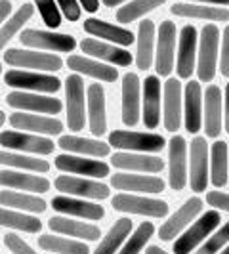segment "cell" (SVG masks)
<instances>
[{
  "label": "cell",
  "mask_w": 229,
  "mask_h": 254,
  "mask_svg": "<svg viewBox=\"0 0 229 254\" xmlns=\"http://www.w3.org/2000/svg\"><path fill=\"white\" fill-rule=\"evenodd\" d=\"M183 121H185V130L189 134H197L203 127V90L197 80H191L185 86Z\"/></svg>",
  "instance_id": "cell-25"
},
{
  "label": "cell",
  "mask_w": 229,
  "mask_h": 254,
  "mask_svg": "<svg viewBox=\"0 0 229 254\" xmlns=\"http://www.w3.org/2000/svg\"><path fill=\"white\" fill-rule=\"evenodd\" d=\"M143 125L157 128L161 125V80L159 76H147L143 82Z\"/></svg>",
  "instance_id": "cell-29"
},
{
  "label": "cell",
  "mask_w": 229,
  "mask_h": 254,
  "mask_svg": "<svg viewBox=\"0 0 229 254\" xmlns=\"http://www.w3.org/2000/svg\"><path fill=\"white\" fill-rule=\"evenodd\" d=\"M0 226L15 229V231H23V233H40L42 222L31 214L21 212V210L0 206Z\"/></svg>",
  "instance_id": "cell-38"
},
{
  "label": "cell",
  "mask_w": 229,
  "mask_h": 254,
  "mask_svg": "<svg viewBox=\"0 0 229 254\" xmlns=\"http://www.w3.org/2000/svg\"><path fill=\"white\" fill-rule=\"evenodd\" d=\"M4 123H6V113H4V111H0V128L4 127Z\"/></svg>",
  "instance_id": "cell-57"
},
{
  "label": "cell",
  "mask_w": 229,
  "mask_h": 254,
  "mask_svg": "<svg viewBox=\"0 0 229 254\" xmlns=\"http://www.w3.org/2000/svg\"><path fill=\"white\" fill-rule=\"evenodd\" d=\"M0 186L6 190H19L38 195L50 190V180L38 174H27L25 170H0Z\"/></svg>",
  "instance_id": "cell-21"
},
{
  "label": "cell",
  "mask_w": 229,
  "mask_h": 254,
  "mask_svg": "<svg viewBox=\"0 0 229 254\" xmlns=\"http://www.w3.org/2000/svg\"><path fill=\"white\" fill-rule=\"evenodd\" d=\"M170 12L178 17L203 19V21H229V10L220 6H201L195 2H178L170 6Z\"/></svg>",
  "instance_id": "cell-34"
},
{
  "label": "cell",
  "mask_w": 229,
  "mask_h": 254,
  "mask_svg": "<svg viewBox=\"0 0 229 254\" xmlns=\"http://www.w3.org/2000/svg\"><path fill=\"white\" fill-rule=\"evenodd\" d=\"M155 23L151 19L140 21L138 29V52H136V65L141 71H147L153 65L155 56Z\"/></svg>",
  "instance_id": "cell-36"
},
{
  "label": "cell",
  "mask_w": 229,
  "mask_h": 254,
  "mask_svg": "<svg viewBox=\"0 0 229 254\" xmlns=\"http://www.w3.org/2000/svg\"><path fill=\"white\" fill-rule=\"evenodd\" d=\"M0 241H2V239H0Z\"/></svg>",
  "instance_id": "cell-60"
},
{
  "label": "cell",
  "mask_w": 229,
  "mask_h": 254,
  "mask_svg": "<svg viewBox=\"0 0 229 254\" xmlns=\"http://www.w3.org/2000/svg\"><path fill=\"white\" fill-rule=\"evenodd\" d=\"M67 98V127L71 132H80L86 125V96L84 80L80 75H69L65 80Z\"/></svg>",
  "instance_id": "cell-5"
},
{
  "label": "cell",
  "mask_w": 229,
  "mask_h": 254,
  "mask_svg": "<svg viewBox=\"0 0 229 254\" xmlns=\"http://www.w3.org/2000/svg\"><path fill=\"white\" fill-rule=\"evenodd\" d=\"M8 123L13 130L31 132L38 136H57L63 132V123L48 117V115H33V113H12L8 117Z\"/></svg>",
  "instance_id": "cell-13"
},
{
  "label": "cell",
  "mask_w": 229,
  "mask_h": 254,
  "mask_svg": "<svg viewBox=\"0 0 229 254\" xmlns=\"http://www.w3.org/2000/svg\"><path fill=\"white\" fill-rule=\"evenodd\" d=\"M122 2H126V0H103V6H107V8H114V6H120Z\"/></svg>",
  "instance_id": "cell-56"
},
{
  "label": "cell",
  "mask_w": 229,
  "mask_h": 254,
  "mask_svg": "<svg viewBox=\"0 0 229 254\" xmlns=\"http://www.w3.org/2000/svg\"><path fill=\"white\" fill-rule=\"evenodd\" d=\"M218 44H220V29L214 23L204 25L203 31H201L199 65H197V75H199L201 82H210L216 75Z\"/></svg>",
  "instance_id": "cell-6"
},
{
  "label": "cell",
  "mask_w": 229,
  "mask_h": 254,
  "mask_svg": "<svg viewBox=\"0 0 229 254\" xmlns=\"http://www.w3.org/2000/svg\"><path fill=\"white\" fill-rule=\"evenodd\" d=\"M187 2H203V4H220V6H229V0H187Z\"/></svg>",
  "instance_id": "cell-54"
},
{
  "label": "cell",
  "mask_w": 229,
  "mask_h": 254,
  "mask_svg": "<svg viewBox=\"0 0 229 254\" xmlns=\"http://www.w3.org/2000/svg\"><path fill=\"white\" fill-rule=\"evenodd\" d=\"M0 165L25 172H38V174H46L50 170V163L46 159H35L25 153L6 151V149H0Z\"/></svg>",
  "instance_id": "cell-37"
},
{
  "label": "cell",
  "mask_w": 229,
  "mask_h": 254,
  "mask_svg": "<svg viewBox=\"0 0 229 254\" xmlns=\"http://www.w3.org/2000/svg\"><path fill=\"white\" fill-rule=\"evenodd\" d=\"M57 8L63 12V15L69 21H78L82 15V8L78 4V0H56Z\"/></svg>",
  "instance_id": "cell-48"
},
{
  "label": "cell",
  "mask_w": 229,
  "mask_h": 254,
  "mask_svg": "<svg viewBox=\"0 0 229 254\" xmlns=\"http://www.w3.org/2000/svg\"><path fill=\"white\" fill-rule=\"evenodd\" d=\"M111 186L124 193H161L165 191V182L157 176L143 174H113Z\"/></svg>",
  "instance_id": "cell-28"
},
{
  "label": "cell",
  "mask_w": 229,
  "mask_h": 254,
  "mask_svg": "<svg viewBox=\"0 0 229 254\" xmlns=\"http://www.w3.org/2000/svg\"><path fill=\"white\" fill-rule=\"evenodd\" d=\"M48 228L54 233L69 235L76 241H100V235H102L98 226L80 222V220H69L67 216H52L48 220Z\"/></svg>",
  "instance_id": "cell-22"
},
{
  "label": "cell",
  "mask_w": 229,
  "mask_h": 254,
  "mask_svg": "<svg viewBox=\"0 0 229 254\" xmlns=\"http://www.w3.org/2000/svg\"><path fill=\"white\" fill-rule=\"evenodd\" d=\"M0 204L6 206V208L21 210V212H31V214H42L48 208L46 201L40 199L35 193H23V191L13 190L0 191Z\"/></svg>",
  "instance_id": "cell-33"
},
{
  "label": "cell",
  "mask_w": 229,
  "mask_h": 254,
  "mask_svg": "<svg viewBox=\"0 0 229 254\" xmlns=\"http://www.w3.org/2000/svg\"><path fill=\"white\" fill-rule=\"evenodd\" d=\"M168 166H170V188L181 191L187 186V141L181 136H174L168 141Z\"/></svg>",
  "instance_id": "cell-15"
},
{
  "label": "cell",
  "mask_w": 229,
  "mask_h": 254,
  "mask_svg": "<svg viewBox=\"0 0 229 254\" xmlns=\"http://www.w3.org/2000/svg\"><path fill=\"white\" fill-rule=\"evenodd\" d=\"M145 254H168V253H165V251H163L161 247H157V245H151V247H147Z\"/></svg>",
  "instance_id": "cell-55"
},
{
  "label": "cell",
  "mask_w": 229,
  "mask_h": 254,
  "mask_svg": "<svg viewBox=\"0 0 229 254\" xmlns=\"http://www.w3.org/2000/svg\"><path fill=\"white\" fill-rule=\"evenodd\" d=\"M229 243V222H226L222 229H218L214 235L206 237L203 241V247L193 254H218Z\"/></svg>",
  "instance_id": "cell-45"
},
{
  "label": "cell",
  "mask_w": 229,
  "mask_h": 254,
  "mask_svg": "<svg viewBox=\"0 0 229 254\" xmlns=\"http://www.w3.org/2000/svg\"><path fill=\"white\" fill-rule=\"evenodd\" d=\"M52 208L59 214H67V216L84 218V220H102L105 216V208L102 204L90 203L86 199L80 197H69V195H59L52 199Z\"/></svg>",
  "instance_id": "cell-17"
},
{
  "label": "cell",
  "mask_w": 229,
  "mask_h": 254,
  "mask_svg": "<svg viewBox=\"0 0 229 254\" xmlns=\"http://www.w3.org/2000/svg\"><path fill=\"white\" fill-rule=\"evenodd\" d=\"M80 50L84 52L90 58H96V60H103L107 64H113L116 67H128L132 64V54L124 48H116L111 42H105L100 38H84L80 42Z\"/></svg>",
  "instance_id": "cell-18"
},
{
  "label": "cell",
  "mask_w": 229,
  "mask_h": 254,
  "mask_svg": "<svg viewBox=\"0 0 229 254\" xmlns=\"http://www.w3.org/2000/svg\"><path fill=\"white\" fill-rule=\"evenodd\" d=\"M67 65H69L71 71L82 73V75L92 76V78H98V80H102V82H114V80L118 78L116 67L102 64V62L86 58V56H69Z\"/></svg>",
  "instance_id": "cell-31"
},
{
  "label": "cell",
  "mask_w": 229,
  "mask_h": 254,
  "mask_svg": "<svg viewBox=\"0 0 229 254\" xmlns=\"http://www.w3.org/2000/svg\"><path fill=\"white\" fill-rule=\"evenodd\" d=\"M19 42L29 48L46 52H73L76 48L75 37L54 31H40V29H25L19 35Z\"/></svg>",
  "instance_id": "cell-12"
},
{
  "label": "cell",
  "mask_w": 229,
  "mask_h": 254,
  "mask_svg": "<svg viewBox=\"0 0 229 254\" xmlns=\"http://www.w3.org/2000/svg\"><path fill=\"white\" fill-rule=\"evenodd\" d=\"M33 13H35V6L33 4H23L17 12L13 13V15H10L0 25V52L4 50V46L23 29V25L33 17Z\"/></svg>",
  "instance_id": "cell-41"
},
{
  "label": "cell",
  "mask_w": 229,
  "mask_h": 254,
  "mask_svg": "<svg viewBox=\"0 0 229 254\" xmlns=\"http://www.w3.org/2000/svg\"><path fill=\"white\" fill-rule=\"evenodd\" d=\"M226 117H224V121H226V132L229 134V82L228 86H226Z\"/></svg>",
  "instance_id": "cell-53"
},
{
  "label": "cell",
  "mask_w": 229,
  "mask_h": 254,
  "mask_svg": "<svg viewBox=\"0 0 229 254\" xmlns=\"http://www.w3.org/2000/svg\"><path fill=\"white\" fill-rule=\"evenodd\" d=\"M206 203L212 204L214 208H220V210L229 212V193H224V191H210V193L206 195Z\"/></svg>",
  "instance_id": "cell-49"
},
{
  "label": "cell",
  "mask_w": 229,
  "mask_h": 254,
  "mask_svg": "<svg viewBox=\"0 0 229 254\" xmlns=\"http://www.w3.org/2000/svg\"><path fill=\"white\" fill-rule=\"evenodd\" d=\"M111 147L120 151L132 153H159L165 149L166 141L163 136L153 132H130V130H114L109 134Z\"/></svg>",
  "instance_id": "cell-1"
},
{
  "label": "cell",
  "mask_w": 229,
  "mask_h": 254,
  "mask_svg": "<svg viewBox=\"0 0 229 254\" xmlns=\"http://www.w3.org/2000/svg\"><path fill=\"white\" fill-rule=\"evenodd\" d=\"M80 8H84V12L96 13L100 10V0H78Z\"/></svg>",
  "instance_id": "cell-52"
},
{
  "label": "cell",
  "mask_w": 229,
  "mask_h": 254,
  "mask_svg": "<svg viewBox=\"0 0 229 254\" xmlns=\"http://www.w3.org/2000/svg\"><path fill=\"white\" fill-rule=\"evenodd\" d=\"M4 82L10 88L23 90V92H37V94H54L61 88V80L57 76L38 71L25 69H12L4 75Z\"/></svg>",
  "instance_id": "cell-3"
},
{
  "label": "cell",
  "mask_w": 229,
  "mask_h": 254,
  "mask_svg": "<svg viewBox=\"0 0 229 254\" xmlns=\"http://www.w3.org/2000/svg\"><path fill=\"white\" fill-rule=\"evenodd\" d=\"M165 2L166 0H130L128 4L120 6L116 10V21L122 23V25H128V23H132V21L143 17L145 13L157 10Z\"/></svg>",
  "instance_id": "cell-43"
},
{
  "label": "cell",
  "mask_w": 229,
  "mask_h": 254,
  "mask_svg": "<svg viewBox=\"0 0 229 254\" xmlns=\"http://www.w3.org/2000/svg\"><path fill=\"white\" fill-rule=\"evenodd\" d=\"M0 145L4 149L17 153H33V155H52L56 143L48 136H38L21 130H2Z\"/></svg>",
  "instance_id": "cell-4"
},
{
  "label": "cell",
  "mask_w": 229,
  "mask_h": 254,
  "mask_svg": "<svg viewBox=\"0 0 229 254\" xmlns=\"http://www.w3.org/2000/svg\"><path fill=\"white\" fill-rule=\"evenodd\" d=\"M191 157V190L195 193H203L206 191L208 186V145H206V138L197 136L191 141L189 147Z\"/></svg>",
  "instance_id": "cell-19"
},
{
  "label": "cell",
  "mask_w": 229,
  "mask_h": 254,
  "mask_svg": "<svg viewBox=\"0 0 229 254\" xmlns=\"http://www.w3.org/2000/svg\"><path fill=\"white\" fill-rule=\"evenodd\" d=\"M0 76H2V64H0Z\"/></svg>",
  "instance_id": "cell-59"
},
{
  "label": "cell",
  "mask_w": 229,
  "mask_h": 254,
  "mask_svg": "<svg viewBox=\"0 0 229 254\" xmlns=\"http://www.w3.org/2000/svg\"><path fill=\"white\" fill-rule=\"evenodd\" d=\"M140 117V78L136 73H126L122 76V123L136 127Z\"/></svg>",
  "instance_id": "cell-27"
},
{
  "label": "cell",
  "mask_w": 229,
  "mask_h": 254,
  "mask_svg": "<svg viewBox=\"0 0 229 254\" xmlns=\"http://www.w3.org/2000/svg\"><path fill=\"white\" fill-rule=\"evenodd\" d=\"M181 115V84L176 78H168L165 82V128L168 132H178Z\"/></svg>",
  "instance_id": "cell-32"
},
{
  "label": "cell",
  "mask_w": 229,
  "mask_h": 254,
  "mask_svg": "<svg viewBox=\"0 0 229 254\" xmlns=\"http://www.w3.org/2000/svg\"><path fill=\"white\" fill-rule=\"evenodd\" d=\"M176 62V25L174 21H161L157 35V52H155V69L159 76H168Z\"/></svg>",
  "instance_id": "cell-10"
},
{
  "label": "cell",
  "mask_w": 229,
  "mask_h": 254,
  "mask_svg": "<svg viewBox=\"0 0 229 254\" xmlns=\"http://www.w3.org/2000/svg\"><path fill=\"white\" fill-rule=\"evenodd\" d=\"M111 165L120 170H136V172H147L157 174L165 168V161L153 155L145 153H132V151H118L111 157Z\"/></svg>",
  "instance_id": "cell-24"
},
{
  "label": "cell",
  "mask_w": 229,
  "mask_h": 254,
  "mask_svg": "<svg viewBox=\"0 0 229 254\" xmlns=\"http://www.w3.org/2000/svg\"><path fill=\"white\" fill-rule=\"evenodd\" d=\"M114 210L118 212H130V214H141L151 218H165L168 214V203L161 199H149L132 193H118L111 201Z\"/></svg>",
  "instance_id": "cell-11"
},
{
  "label": "cell",
  "mask_w": 229,
  "mask_h": 254,
  "mask_svg": "<svg viewBox=\"0 0 229 254\" xmlns=\"http://www.w3.org/2000/svg\"><path fill=\"white\" fill-rule=\"evenodd\" d=\"M84 31L88 33L90 37H100V40L105 42H111V44H118V46H130L136 37L132 31H128L124 27L113 25L109 21H102V19H96V17H90L84 21Z\"/></svg>",
  "instance_id": "cell-26"
},
{
  "label": "cell",
  "mask_w": 229,
  "mask_h": 254,
  "mask_svg": "<svg viewBox=\"0 0 229 254\" xmlns=\"http://www.w3.org/2000/svg\"><path fill=\"white\" fill-rule=\"evenodd\" d=\"M57 145L69 153L76 155H90V157H107L111 153V145L92 138H80V136H61Z\"/></svg>",
  "instance_id": "cell-35"
},
{
  "label": "cell",
  "mask_w": 229,
  "mask_h": 254,
  "mask_svg": "<svg viewBox=\"0 0 229 254\" xmlns=\"http://www.w3.org/2000/svg\"><path fill=\"white\" fill-rule=\"evenodd\" d=\"M201 210H203V199H199V197L187 199V201L181 204L178 210L161 226L159 237H161L163 241H172V239H176V235H179L183 228H187L191 222L197 218V214H199Z\"/></svg>",
  "instance_id": "cell-16"
},
{
  "label": "cell",
  "mask_w": 229,
  "mask_h": 254,
  "mask_svg": "<svg viewBox=\"0 0 229 254\" xmlns=\"http://www.w3.org/2000/svg\"><path fill=\"white\" fill-rule=\"evenodd\" d=\"M38 247L54 254H90V249L82 241L65 239L59 235H40Z\"/></svg>",
  "instance_id": "cell-40"
},
{
  "label": "cell",
  "mask_w": 229,
  "mask_h": 254,
  "mask_svg": "<svg viewBox=\"0 0 229 254\" xmlns=\"http://www.w3.org/2000/svg\"><path fill=\"white\" fill-rule=\"evenodd\" d=\"M132 231V220L130 218H120L116 220L111 229L107 231V235H103V239L100 241L98 249L94 251V254H114L118 253L120 245L124 243L128 235Z\"/></svg>",
  "instance_id": "cell-39"
},
{
  "label": "cell",
  "mask_w": 229,
  "mask_h": 254,
  "mask_svg": "<svg viewBox=\"0 0 229 254\" xmlns=\"http://www.w3.org/2000/svg\"><path fill=\"white\" fill-rule=\"evenodd\" d=\"M220 71L224 76H229V25L224 31L222 37V62H220Z\"/></svg>",
  "instance_id": "cell-50"
},
{
  "label": "cell",
  "mask_w": 229,
  "mask_h": 254,
  "mask_svg": "<svg viewBox=\"0 0 229 254\" xmlns=\"http://www.w3.org/2000/svg\"><path fill=\"white\" fill-rule=\"evenodd\" d=\"M6 103L17 109V111H33V113H44L48 117L61 113L63 103L59 98H50L37 92H23V90H13L6 96Z\"/></svg>",
  "instance_id": "cell-8"
},
{
  "label": "cell",
  "mask_w": 229,
  "mask_h": 254,
  "mask_svg": "<svg viewBox=\"0 0 229 254\" xmlns=\"http://www.w3.org/2000/svg\"><path fill=\"white\" fill-rule=\"evenodd\" d=\"M54 165L61 172L78 174L84 178H105L109 176V165L100 159H84L80 155H57Z\"/></svg>",
  "instance_id": "cell-14"
},
{
  "label": "cell",
  "mask_w": 229,
  "mask_h": 254,
  "mask_svg": "<svg viewBox=\"0 0 229 254\" xmlns=\"http://www.w3.org/2000/svg\"><path fill=\"white\" fill-rule=\"evenodd\" d=\"M212 174L210 180L216 188H224L229 178V155H228V143L226 141H214L212 143Z\"/></svg>",
  "instance_id": "cell-42"
},
{
  "label": "cell",
  "mask_w": 229,
  "mask_h": 254,
  "mask_svg": "<svg viewBox=\"0 0 229 254\" xmlns=\"http://www.w3.org/2000/svg\"><path fill=\"white\" fill-rule=\"evenodd\" d=\"M12 13V2L10 0H0V25L10 17Z\"/></svg>",
  "instance_id": "cell-51"
},
{
  "label": "cell",
  "mask_w": 229,
  "mask_h": 254,
  "mask_svg": "<svg viewBox=\"0 0 229 254\" xmlns=\"http://www.w3.org/2000/svg\"><path fill=\"white\" fill-rule=\"evenodd\" d=\"M204 130L208 138H218L222 134V90L210 84L204 92Z\"/></svg>",
  "instance_id": "cell-30"
},
{
  "label": "cell",
  "mask_w": 229,
  "mask_h": 254,
  "mask_svg": "<svg viewBox=\"0 0 229 254\" xmlns=\"http://www.w3.org/2000/svg\"><path fill=\"white\" fill-rule=\"evenodd\" d=\"M86 105H88L90 132L96 138H102L107 132V105H105V90L102 84L94 82L88 86Z\"/></svg>",
  "instance_id": "cell-20"
},
{
  "label": "cell",
  "mask_w": 229,
  "mask_h": 254,
  "mask_svg": "<svg viewBox=\"0 0 229 254\" xmlns=\"http://www.w3.org/2000/svg\"><path fill=\"white\" fill-rule=\"evenodd\" d=\"M4 243L8 247V251L12 254H38L37 251H33V247L25 243L19 235H13V233H8L4 237Z\"/></svg>",
  "instance_id": "cell-47"
},
{
  "label": "cell",
  "mask_w": 229,
  "mask_h": 254,
  "mask_svg": "<svg viewBox=\"0 0 229 254\" xmlns=\"http://www.w3.org/2000/svg\"><path fill=\"white\" fill-rule=\"evenodd\" d=\"M56 190L69 195V197H80V199H96V201H102L107 199L111 195L109 186H105L102 182H96V180L82 178V176H57L54 182Z\"/></svg>",
  "instance_id": "cell-9"
},
{
  "label": "cell",
  "mask_w": 229,
  "mask_h": 254,
  "mask_svg": "<svg viewBox=\"0 0 229 254\" xmlns=\"http://www.w3.org/2000/svg\"><path fill=\"white\" fill-rule=\"evenodd\" d=\"M4 62L17 69H29V71H38V73H54L63 67V60L56 54L48 52H33V50H19V48H10L4 52Z\"/></svg>",
  "instance_id": "cell-2"
},
{
  "label": "cell",
  "mask_w": 229,
  "mask_h": 254,
  "mask_svg": "<svg viewBox=\"0 0 229 254\" xmlns=\"http://www.w3.org/2000/svg\"><path fill=\"white\" fill-rule=\"evenodd\" d=\"M35 6L38 8V13L42 17V21L50 29H57L61 25V13L56 4V0H35Z\"/></svg>",
  "instance_id": "cell-46"
},
{
  "label": "cell",
  "mask_w": 229,
  "mask_h": 254,
  "mask_svg": "<svg viewBox=\"0 0 229 254\" xmlns=\"http://www.w3.org/2000/svg\"><path fill=\"white\" fill-rule=\"evenodd\" d=\"M195 56H197V29L185 25L179 33L176 71L179 78H189L195 71Z\"/></svg>",
  "instance_id": "cell-23"
},
{
  "label": "cell",
  "mask_w": 229,
  "mask_h": 254,
  "mask_svg": "<svg viewBox=\"0 0 229 254\" xmlns=\"http://www.w3.org/2000/svg\"><path fill=\"white\" fill-rule=\"evenodd\" d=\"M220 222H222V218H220L218 210H208L199 220H195L191 224V228L176 239L174 249H172L174 254H191V251H195L206 239V235H210L220 226Z\"/></svg>",
  "instance_id": "cell-7"
},
{
  "label": "cell",
  "mask_w": 229,
  "mask_h": 254,
  "mask_svg": "<svg viewBox=\"0 0 229 254\" xmlns=\"http://www.w3.org/2000/svg\"><path fill=\"white\" fill-rule=\"evenodd\" d=\"M218 254H229V245H226V247H224Z\"/></svg>",
  "instance_id": "cell-58"
},
{
  "label": "cell",
  "mask_w": 229,
  "mask_h": 254,
  "mask_svg": "<svg viewBox=\"0 0 229 254\" xmlns=\"http://www.w3.org/2000/svg\"><path fill=\"white\" fill-rule=\"evenodd\" d=\"M153 233H155V226H153L151 222L140 224V228L130 235V239L124 243V247L118 251V254H140L141 249L145 247V243L151 239Z\"/></svg>",
  "instance_id": "cell-44"
}]
</instances>
